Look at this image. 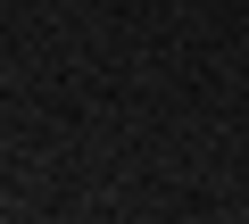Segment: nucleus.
Segmentation results:
<instances>
[]
</instances>
